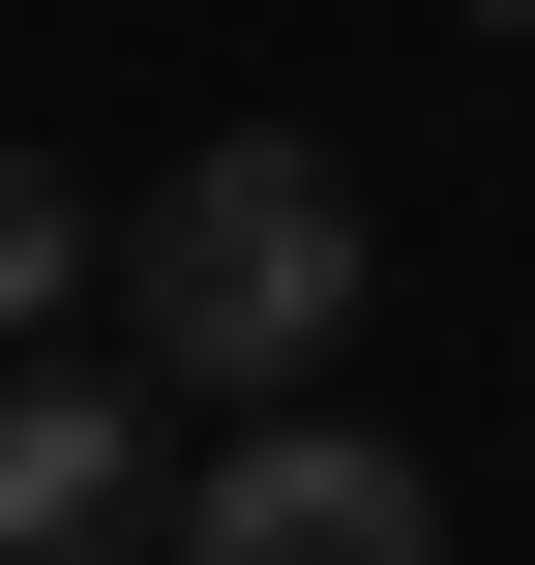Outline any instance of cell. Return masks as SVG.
Masks as SVG:
<instances>
[{"instance_id":"obj_1","label":"cell","mask_w":535,"mask_h":565,"mask_svg":"<svg viewBox=\"0 0 535 565\" xmlns=\"http://www.w3.org/2000/svg\"><path fill=\"white\" fill-rule=\"evenodd\" d=\"M89 268H119L149 387H208V417H298V387L357 358V298H387V209H357V149L238 119V149H179V179H149Z\"/></svg>"},{"instance_id":"obj_2","label":"cell","mask_w":535,"mask_h":565,"mask_svg":"<svg viewBox=\"0 0 535 565\" xmlns=\"http://www.w3.org/2000/svg\"><path fill=\"white\" fill-rule=\"evenodd\" d=\"M149 536H179V565H447V477L298 387V417H238L208 477H149Z\"/></svg>"},{"instance_id":"obj_3","label":"cell","mask_w":535,"mask_h":565,"mask_svg":"<svg viewBox=\"0 0 535 565\" xmlns=\"http://www.w3.org/2000/svg\"><path fill=\"white\" fill-rule=\"evenodd\" d=\"M0 565H149V387H89L60 328L0 358Z\"/></svg>"},{"instance_id":"obj_4","label":"cell","mask_w":535,"mask_h":565,"mask_svg":"<svg viewBox=\"0 0 535 565\" xmlns=\"http://www.w3.org/2000/svg\"><path fill=\"white\" fill-rule=\"evenodd\" d=\"M60 298H89V179H60V149H0V358H30Z\"/></svg>"},{"instance_id":"obj_5","label":"cell","mask_w":535,"mask_h":565,"mask_svg":"<svg viewBox=\"0 0 535 565\" xmlns=\"http://www.w3.org/2000/svg\"><path fill=\"white\" fill-rule=\"evenodd\" d=\"M447 30H506V60H535V0H447Z\"/></svg>"}]
</instances>
